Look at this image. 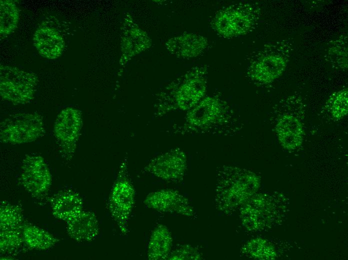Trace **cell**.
I'll list each match as a JSON object with an SVG mask.
<instances>
[{
    "label": "cell",
    "instance_id": "17",
    "mask_svg": "<svg viewBox=\"0 0 348 260\" xmlns=\"http://www.w3.org/2000/svg\"><path fill=\"white\" fill-rule=\"evenodd\" d=\"M54 216L65 222L83 210V200L80 194L70 190H61L51 199Z\"/></svg>",
    "mask_w": 348,
    "mask_h": 260
},
{
    "label": "cell",
    "instance_id": "22",
    "mask_svg": "<svg viewBox=\"0 0 348 260\" xmlns=\"http://www.w3.org/2000/svg\"><path fill=\"white\" fill-rule=\"evenodd\" d=\"M241 250L246 256L256 260H274L276 254L272 244L268 240L260 237L247 242Z\"/></svg>",
    "mask_w": 348,
    "mask_h": 260
},
{
    "label": "cell",
    "instance_id": "18",
    "mask_svg": "<svg viewBox=\"0 0 348 260\" xmlns=\"http://www.w3.org/2000/svg\"><path fill=\"white\" fill-rule=\"evenodd\" d=\"M208 45L206 38L197 34H188L172 39L167 44L174 54L184 58L200 56Z\"/></svg>",
    "mask_w": 348,
    "mask_h": 260
},
{
    "label": "cell",
    "instance_id": "6",
    "mask_svg": "<svg viewBox=\"0 0 348 260\" xmlns=\"http://www.w3.org/2000/svg\"><path fill=\"white\" fill-rule=\"evenodd\" d=\"M260 16V9L256 4L240 2L220 10L212 18L211 25L220 36L232 38L252 32Z\"/></svg>",
    "mask_w": 348,
    "mask_h": 260
},
{
    "label": "cell",
    "instance_id": "21",
    "mask_svg": "<svg viewBox=\"0 0 348 260\" xmlns=\"http://www.w3.org/2000/svg\"><path fill=\"white\" fill-rule=\"evenodd\" d=\"M348 36L342 35L330 42L325 55L326 60L333 68H348Z\"/></svg>",
    "mask_w": 348,
    "mask_h": 260
},
{
    "label": "cell",
    "instance_id": "10",
    "mask_svg": "<svg viewBox=\"0 0 348 260\" xmlns=\"http://www.w3.org/2000/svg\"><path fill=\"white\" fill-rule=\"evenodd\" d=\"M274 198L264 193L255 194L240 208L243 226L251 232H260L270 228L278 214Z\"/></svg>",
    "mask_w": 348,
    "mask_h": 260
},
{
    "label": "cell",
    "instance_id": "26",
    "mask_svg": "<svg viewBox=\"0 0 348 260\" xmlns=\"http://www.w3.org/2000/svg\"><path fill=\"white\" fill-rule=\"evenodd\" d=\"M23 242L22 231L0 230L1 252H13L18 249Z\"/></svg>",
    "mask_w": 348,
    "mask_h": 260
},
{
    "label": "cell",
    "instance_id": "23",
    "mask_svg": "<svg viewBox=\"0 0 348 260\" xmlns=\"http://www.w3.org/2000/svg\"><path fill=\"white\" fill-rule=\"evenodd\" d=\"M23 215L17 205L2 202L0 208V230L22 231Z\"/></svg>",
    "mask_w": 348,
    "mask_h": 260
},
{
    "label": "cell",
    "instance_id": "14",
    "mask_svg": "<svg viewBox=\"0 0 348 260\" xmlns=\"http://www.w3.org/2000/svg\"><path fill=\"white\" fill-rule=\"evenodd\" d=\"M144 203L147 208L158 212L188 217L194 214V208L188 200L178 191L172 189H162L150 192Z\"/></svg>",
    "mask_w": 348,
    "mask_h": 260
},
{
    "label": "cell",
    "instance_id": "20",
    "mask_svg": "<svg viewBox=\"0 0 348 260\" xmlns=\"http://www.w3.org/2000/svg\"><path fill=\"white\" fill-rule=\"evenodd\" d=\"M22 234L26 244L35 250H48L58 240L48 232L30 224H24Z\"/></svg>",
    "mask_w": 348,
    "mask_h": 260
},
{
    "label": "cell",
    "instance_id": "1",
    "mask_svg": "<svg viewBox=\"0 0 348 260\" xmlns=\"http://www.w3.org/2000/svg\"><path fill=\"white\" fill-rule=\"evenodd\" d=\"M242 128L240 117L228 102L218 94H212L188 110L176 130L182 134L233 136Z\"/></svg>",
    "mask_w": 348,
    "mask_h": 260
},
{
    "label": "cell",
    "instance_id": "4",
    "mask_svg": "<svg viewBox=\"0 0 348 260\" xmlns=\"http://www.w3.org/2000/svg\"><path fill=\"white\" fill-rule=\"evenodd\" d=\"M208 74L206 66H196L170 86L163 96L161 114L176 109L188 111L196 106L206 96Z\"/></svg>",
    "mask_w": 348,
    "mask_h": 260
},
{
    "label": "cell",
    "instance_id": "24",
    "mask_svg": "<svg viewBox=\"0 0 348 260\" xmlns=\"http://www.w3.org/2000/svg\"><path fill=\"white\" fill-rule=\"evenodd\" d=\"M19 20L18 8L12 0L0 1V34L6 36L16 28Z\"/></svg>",
    "mask_w": 348,
    "mask_h": 260
},
{
    "label": "cell",
    "instance_id": "5",
    "mask_svg": "<svg viewBox=\"0 0 348 260\" xmlns=\"http://www.w3.org/2000/svg\"><path fill=\"white\" fill-rule=\"evenodd\" d=\"M304 112L302 98L296 95L282 100L274 108V130L279 142L287 150H296L303 142Z\"/></svg>",
    "mask_w": 348,
    "mask_h": 260
},
{
    "label": "cell",
    "instance_id": "15",
    "mask_svg": "<svg viewBox=\"0 0 348 260\" xmlns=\"http://www.w3.org/2000/svg\"><path fill=\"white\" fill-rule=\"evenodd\" d=\"M33 44L42 57L50 60L59 58L62 54L64 40L55 28L39 26L33 35Z\"/></svg>",
    "mask_w": 348,
    "mask_h": 260
},
{
    "label": "cell",
    "instance_id": "13",
    "mask_svg": "<svg viewBox=\"0 0 348 260\" xmlns=\"http://www.w3.org/2000/svg\"><path fill=\"white\" fill-rule=\"evenodd\" d=\"M21 183L24 188L34 196L46 192L52 184V176L43 158L26 156L22 166Z\"/></svg>",
    "mask_w": 348,
    "mask_h": 260
},
{
    "label": "cell",
    "instance_id": "12",
    "mask_svg": "<svg viewBox=\"0 0 348 260\" xmlns=\"http://www.w3.org/2000/svg\"><path fill=\"white\" fill-rule=\"evenodd\" d=\"M188 168L187 156L179 148L172 149L152 158L144 171L164 181L179 182Z\"/></svg>",
    "mask_w": 348,
    "mask_h": 260
},
{
    "label": "cell",
    "instance_id": "25",
    "mask_svg": "<svg viewBox=\"0 0 348 260\" xmlns=\"http://www.w3.org/2000/svg\"><path fill=\"white\" fill-rule=\"evenodd\" d=\"M324 109L334 120H340L348 112V91L344 88L332 94L327 100Z\"/></svg>",
    "mask_w": 348,
    "mask_h": 260
},
{
    "label": "cell",
    "instance_id": "19",
    "mask_svg": "<svg viewBox=\"0 0 348 260\" xmlns=\"http://www.w3.org/2000/svg\"><path fill=\"white\" fill-rule=\"evenodd\" d=\"M172 236L164 225L159 224L152 232L147 248V258L150 260L167 259L172 251Z\"/></svg>",
    "mask_w": 348,
    "mask_h": 260
},
{
    "label": "cell",
    "instance_id": "2",
    "mask_svg": "<svg viewBox=\"0 0 348 260\" xmlns=\"http://www.w3.org/2000/svg\"><path fill=\"white\" fill-rule=\"evenodd\" d=\"M214 201L218 210L230 214L257 193L260 177L254 172L236 166L218 168Z\"/></svg>",
    "mask_w": 348,
    "mask_h": 260
},
{
    "label": "cell",
    "instance_id": "3",
    "mask_svg": "<svg viewBox=\"0 0 348 260\" xmlns=\"http://www.w3.org/2000/svg\"><path fill=\"white\" fill-rule=\"evenodd\" d=\"M292 50V44L288 40L266 44L250 58L247 76L258 84H271L285 71Z\"/></svg>",
    "mask_w": 348,
    "mask_h": 260
},
{
    "label": "cell",
    "instance_id": "27",
    "mask_svg": "<svg viewBox=\"0 0 348 260\" xmlns=\"http://www.w3.org/2000/svg\"><path fill=\"white\" fill-rule=\"evenodd\" d=\"M202 254L196 248L189 244H182L171 251L168 260H202Z\"/></svg>",
    "mask_w": 348,
    "mask_h": 260
},
{
    "label": "cell",
    "instance_id": "8",
    "mask_svg": "<svg viewBox=\"0 0 348 260\" xmlns=\"http://www.w3.org/2000/svg\"><path fill=\"white\" fill-rule=\"evenodd\" d=\"M34 74L16 67L0 66V94L4 100L14 104H26L34 98L38 84Z\"/></svg>",
    "mask_w": 348,
    "mask_h": 260
},
{
    "label": "cell",
    "instance_id": "16",
    "mask_svg": "<svg viewBox=\"0 0 348 260\" xmlns=\"http://www.w3.org/2000/svg\"><path fill=\"white\" fill-rule=\"evenodd\" d=\"M66 232L73 240L78 242L94 240L99 233V224L94 213L82 210L66 222Z\"/></svg>",
    "mask_w": 348,
    "mask_h": 260
},
{
    "label": "cell",
    "instance_id": "7",
    "mask_svg": "<svg viewBox=\"0 0 348 260\" xmlns=\"http://www.w3.org/2000/svg\"><path fill=\"white\" fill-rule=\"evenodd\" d=\"M135 202V190L129 176L126 159L120 166L112 189L108 207L122 234H128V224Z\"/></svg>",
    "mask_w": 348,
    "mask_h": 260
},
{
    "label": "cell",
    "instance_id": "11",
    "mask_svg": "<svg viewBox=\"0 0 348 260\" xmlns=\"http://www.w3.org/2000/svg\"><path fill=\"white\" fill-rule=\"evenodd\" d=\"M82 124L80 112L72 107L68 106L62 110L56 119L54 135L62 156L68 162L75 152Z\"/></svg>",
    "mask_w": 348,
    "mask_h": 260
},
{
    "label": "cell",
    "instance_id": "9",
    "mask_svg": "<svg viewBox=\"0 0 348 260\" xmlns=\"http://www.w3.org/2000/svg\"><path fill=\"white\" fill-rule=\"evenodd\" d=\"M44 133L42 116L36 112L11 114L0 123V140L6 144L30 142L42 137Z\"/></svg>",
    "mask_w": 348,
    "mask_h": 260
}]
</instances>
